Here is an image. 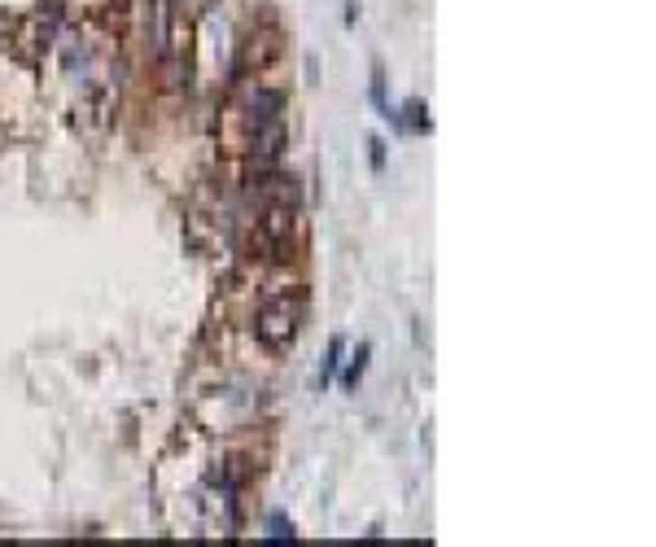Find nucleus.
I'll use <instances>...</instances> for the list:
<instances>
[{
    "instance_id": "1",
    "label": "nucleus",
    "mask_w": 656,
    "mask_h": 547,
    "mask_svg": "<svg viewBox=\"0 0 656 547\" xmlns=\"http://www.w3.org/2000/svg\"><path fill=\"white\" fill-rule=\"evenodd\" d=\"M298 324H302V298L298 293H281L258 316V342L267 350H285L298 338Z\"/></svg>"
},
{
    "instance_id": "2",
    "label": "nucleus",
    "mask_w": 656,
    "mask_h": 547,
    "mask_svg": "<svg viewBox=\"0 0 656 547\" xmlns=\"http://www.w3.org/2000/svg\"><path fill=\"white\" fill-rule=\"evenodd\" d=\"M368 355H372V346L359 342V350L350 355V364H346V373H342V390H355V385H359V376L368 368Z\"/></svg>"
},
{
    "instance_id": "3",
    "label": "nucleus",
    "mask_w": 656,
    "mask_h": 547,
    "mask_svg": "<svg viewBox=\"0 0 656 547\" xmlns=\"http://www.w3.org/2000/svg\"><path fill=\"white\" fill-rule=\"evenodd\" d=\"M337 364H342V338H333V342H328V359H324V368H319V381H324V385L333 381Z\"/></svg>"
},
{
    "instance_id": "4",
    "label": "nucleus",
    "mask_w": 656,
    "mask_h": 547,
    "mask_svg": "<svg viewBox=\"0 0 656 547\" xmlns=\"http://www.w3.org/2000/svg\"><path fill=\"white\" fill-rule=\"evenodd\" d=\"M407 115H411V118H402L407 127H416V132H429V115H425V106H420V101H407Z\"/></svg>"
},
{
    "instance_id": "5",
    "label": "nucleus",
    "mask_w": 656,
    "mask_h": 547,
    "mask_svg": "<svg viewBox=\"0 0 656 547\" xmlns=\"http://www.w3.org/2000/svg\"><path fill=\"white\" fill-rule=\"evenodd\" d=\"M267 530H272V539H289V534H293V525H285V517H281V513L267 521Z\"/></svg>"
},
{
    "instance_id": "6",
    "label": "nucleus",
    "mask_w": 656,
    "mask_h": 547,
    "mask_svg": "<svg viewBox=\"0 0 656 547\" xmlns=\"http://www.w3.org/2000/svg\"><path fill=\"white\" fill-rule=\"evenodd\" d=\"M372 162H376V167H385V144H381V141H372Z\"/></svg>"
}]
</instances>
